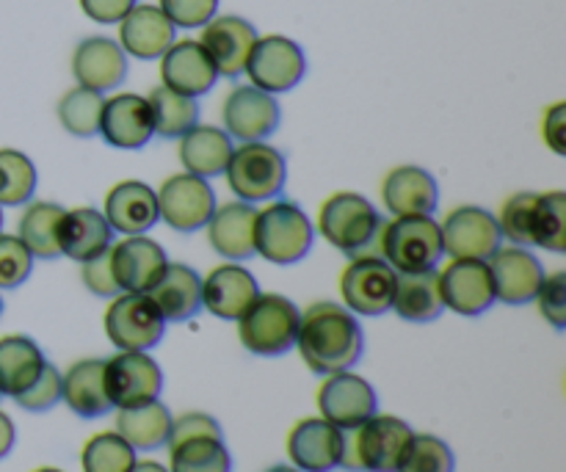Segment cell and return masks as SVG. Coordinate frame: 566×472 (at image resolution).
Returning a JSON list of instances; mask_svg holds the SVG:
<instances>
[{
  "mask_svg": "<svg viewBox=\"0 0 566 472\" xmlns=\"http://www.w3.org/2000/svg\"><path fill=\"white\" fill-rule=\"evenodd\" d=\"M296 346L315 376H332L352 370L363 359L365 335L352 310L335 302H318L302 313Z\"/></svg>",
  "mask_w": 566,
  "mask_h": 472,
  "instance_id": "1",
  "label": "cell"
},
{
  "mask_svg": "<svg viewBox=\"0 0 566 472\" xmlns=\"http://www.w3.org/2000/svg\"><path fill=\"white\" fill-rule=\"evenodd\" d=\"M385 224L379 210L354 191H337L321 204L318 232L346 258L379 254V230Z\"/></svg>",
  "mask_w": 566,
  "mask_h": 472,
  "instance_id": "2",
  "label": "cell"
},
{
  "mask_svg": "<svg viewBox=\"0 0 566 472\" xmlns=\"http://www.w3.org/2000/svg\"><path fill=\"white\" fill-rule=\"evenodd\" d=\"M315 227L291 199H271L254 219V254L274 265H296L310 254Z\"/></svg>",
  "mask_w": 566,
  "mask_h": 472,
  "instance_id": "3",
  "label": "cell"
},
{
  "mask_svg": "<svg viewBox=\"0 0 566 472\" xmlns=\"http://www.w3.org/2000/svg\"><path fill=\"white\" fill-rule=\"evenodd\" d=\"M412 426L392 415H374L363 426L343 431L340 468L352 472H396Z\"/></svg>",
  "mask_w": 566,
  "mask_h": 472,
  "instance_id": "4",
  "label": "cell"
},
{
  "mask_svg": "<svg viewBox=\"0 0 566 472\" xmlns=\"http://www.w3.org/2000/svg\"><path fill=\"white\" fill-rule=\"evenodd\" d=\"M379 258L398 274L431 271L446 258L440 221L434 216H396L379 230Z\"/></svg>",
  "mask_w": 566,
  "mask_h": 472,
  "instance_id": "5",
  "label": "cell"
},
{
  "mask_svg": "<svg viewBox=\"0 0 566 472\" xmlns=\"http://www.w3.org/2000/svg\"><path fill=\"white\" fill-rule=\"evenodd\" d=\"M298 321L302 313L291 298L280 293H260L238 318V337L254 357H282L296 346Z\"/></svg>",
  "mask_w": 566,
  "mask_h": 472,
  "instance_id": "6",
  "label": "cell"
},
{
  "mask_svg": "<svg viewBox=\"0 0 566 472\" xmlns=\"http://www.w3.org/2000/svg\"><path fill=\"white\" fill-rule=\"evenodd\" d=\"M224 177L230 191L241 202H271L280 197L287 182V160L271 144L243 141L241 147L232 149Z\"/></svg>",
  "mask_w": 566,
  "mask_h": 472,
  "instance_id": "7",
  "label": "cell"
},
{
  "mask_svg": "<svg viewBox=\"0 0 566 472\" xmlns=\"http://www.w3.org/2000/svg\"><path fill=\"white\" fill-rule=\"evenodd\" d=\"M396 276L392 265L381 260L379 254H365L354 258L340 274V296L343 307L354 315L365 318H379L390 313L392 296H396Z\"/></svg>",
  "mask_w": 566,
  "mask_h": 472,
  "instance_id": "8",
  "label": "cell"
},
{
  "mask_svg": "<svg viewBox=\"0 0 566 472\" xmlns=\"http://www.w3.org/2000/svg\"><path fill=\"white\" fill-rule=\"evenodd\" d=\"M166 332L164 315L147 293H119L105 310V335L119 352H149Z\"/></svg>",
  "mask_w": 566,
  "mask_h": 472,
  "instance_id": "9",
  "label": "cell"
},
{
  "mask_svg": "<svg viewBox=\"0 0 566 472\" xmlns=\"http://www.w3.org/2000/svg\"><path fill=\"white\" fill-rule=\"evenodd\" d=\"M243 72L249 75L252 86L269 94H285L296 88L307 75V55H304L302 44L293 42L291 36L269 33V36H258Z\"/></svg>",
  "mask_w": 566,
  "mask_h": 472,
  "instance_id": "10",
  "label": "cell"
},
{
  "mask_svg": "<svg viewBox=\"0 0 566 472\" xmlns=\"http://www.w3.org/2000/svg\"><path fill=\"white\" fill-rule=\"evenodd\" d=\"M158 213L175 232L191 235L205 230L216 210V191L205 177L197 175H171L158 188Z\"/></svg>",
  "mask_w": 566,
  "mask_h": 472,
  "instance_id": "11",
  "label": "cell"
},
{
  "mask_svg": "<svg viewBox=\"0 0 566 472\" xmlns=\"http://www.w3.org/2000/svg\"><path fill=\"white\" fill-rule=\"evenodd\" d=\"M442 249L451 260H490L503 247L495 213L479 204H459L440 224Z\"/></svg>",
  "mask_w": 566,
  "mask_h": 472,
  "instance_id": "12",
  "label": "cell"
},
{
  "mask_svg": "<svg viewBox=\"0 0 566 472\" xmlns=\"http://www.w3.org/2000/svg\"><path fill=\"white\" fill-rule=\"evenodd\" d=\"M224 133L238 141H265L280 130L282 108L274 94L252 86H235L221 105Z\"/></svg>",
  "mask_w": 566,
  "mask_h": 472,
  "instance_id": "13",
  "label": "cell"
},
{
  "mask_svg": "<svg viewBox=\"0 0 566 472\" xmlns=\"http://www.w3.org/2000/svg\"><path fill=\"white\" fill-rule=\"evenodd\" d=\"M105 390L116 409L142 407L164 390V374L147 352H119L105 359Z\"/></svg>",
  "mask_w": 566,
  "mask_h": 472,
  "instance_id": "14",
  "label": "cell"
},
{
  "mask_svg": "<svg viewBox=\"0 0 566 472\" xmlns=\"http://www.w3.org/2000/svg\"><path fill=\"white\" fill-rule=\"evenodd\" d=\"M318 409L321 418L329 420L340 431H352L363 426L365 420L374 418L379 409L376 390L352 370L326 376L324 385L318 387Z\"/></svg>",
  "mask_w": 566,
  "mask_h": 472,
  "instance_id": "15",
  "label": "cell"
},
{
  "mask_svg": "<svg viewBox=\"0 0 566 472\" xmlns=\"http://www.w3.org/2000/svg\"><path fill=\"white\" fill-rule=\"evenodd\" d=\"M108 260L122 293H149L169 265L166 249L147 235H125L111 243Z\"/></svg>",
  "mask_w": 566,
  "mask_h": 472,
  "instance_id": "16",
  "label": "cell"
},
{
  "mask_svg": "<svg viewBox=\"0 0 566 472\" xmlns=\"http://www.w3.org/2000/svg\"><path fill=\"white\" fill-rule=\"evenodd\" d=\"M437 274L446 310H453L457 315L479 318L497 302L486 260H451Z\"/></svg>",
  "mask_w": 566,
  "mask_h": 472,
  "instance_id": "17",
  "label": "cell"
},
{
  "mask_svg": "<svg viewBox=\"0 0 566 472\" xmlns=\"http://www.w3.org/2000/svg\"><path fill=\"white\" fill-rule=\"evenodd\" d=\"M254 42H258V28L238 14H216L213 20L205 22L199 36V44L210 55L219 77L230 81L243 75Z\"/></svg>",
  "mask_w": 566,
  "mask_h": 472,
  "instance_id": "18",
  "label": "cell"
},
{
  "mask_svg": "<svg viewBox=\"0 0 566 472\" xmlns=\"http://www.w3.org/2000/svg\"><path fill=\"white\" fill-rule=\"evenodd\" d=\"M486 265L495 285V298L512 307L534 302L545 282V265L525 247H501L486 260Z\"/></svg>",
  "mask_w": 566,
  "mask_h": 472,
  "instance_id": "19",
  "label": "cell"
},
{
  "mask_svg": "<svg viewBox=\"0 0 566 472\" xmlns=\"http://www.w3.org/2000/svg\"><path fill=\"white\" fill-rule=\"evenodd\" d=\"M116 149H142L153 141L155 125L147 97L142 94H111L99 114V133Z\"/></svg>",
  "mask_w": 566,
  "mask_h": 472,
  "instance_id": "20",
  "label": "cell"
},
{
  "mask_svg": "<svg viewBox=\"0 0 566 472\" xmlns=\"http://www.w3.org/2000/svg\"><path fill=\"white\" fill-rule=\"evenodd\" d=\"M160 81L171 92L199 99L213 92L219 72L197 39H182L160 55Z\"/></svg>",
  "mask_w": 566,
  "mask_h": 472,
  "instance_id": "21",
  "label": "cell"
},
{
  "mask_svg": "<svg viewBox=\"0 0 566 472\" xmlns=\"http://www.w3.org/2000/svg\"><path fill=\"white\" fill-rule=\"evenodd\" d=\"M72 75L77 86L99 94L114 92L127 77V53L114 39L86 36L75 44V53H72Z\"/></svg>",
  "mask_w": 566,
  "mask_h": 472,
  "instance_id": "22",
  "label": "cell"
},
{
  "mask_svg": "<svg viewBox=\"0 0 566 472\" xmlns=\"http://www.w3.org/2000/svg\"><path fill=\"white\" fill-rule=\"evenodd\" d=\"M103 216L111 230L122 235H147L160 221L158 193L142 180H122L108 188L103 199Z\"/></svg>",
  "mask_w": 566,
  "mask_h": 472,
  "instance_id": "23",
  "label": "cell"
},
{
  "mask_svg": "<svg viewBox=\"0 0 566 472\" xmlns=\"http://www.w3.org/2000/svg\"><path fill=\"white\" fill-rule=\"evenodd\" d=\"M258 296V276L241 263L216 265L202 280V307L221 321H238Z\"/></svg>",
  "mask_w": 566,
  "mask_h": 472,
  "instance_id": "24",
  "label": "cell"
},
{
  "mask_svg": "<svg viewBox=\"0 0 566 472\" xmlns=\"http://www.w3.org/2000/svg\"><path fill=\"white\" fill-rule=\"evenodd\" d=\"M287 457L302 472L337 470L343 459V431L324 418L298 420L287 434Z\"/></svg>",
  "mask_w": 566,
  "mask_h": 472,
  "instance_id": "25",
  "label": "cell"
},
{
  "mask_svg": "<svg viewBox=\"0 0 566 472\" xmlns=\"http://www.w3.org/2000/svg\"><path fill=\"white\" fill-rule=\"evenodd\" d=\"M381 202L392 216H434L440 186L429 169L403 164L387 171L381 180Z\"/></svg>",
  "mask_w": 566,
  "mask_h": 472,
  "instance_id": "26",
  "label": "cell"
},
{
  "mask_svg": "<svg viewBox=\"0 0 566 472\" xmlns=\"http://www.w3.org/2000/svg\"><path fill=\"white\" fill-rule=\"evenodd\" d=\"M177 28L160 6L136 3L119 22V48L138 61L160 59L177 42Z\"/></svg>",
  "mask_w": 566,
  "mask_h": 472,
  "instance_id": "27",
  "label": "cell"
},
{
  "mask_svg": "<svg viewBox=\"0 0 566 472\" xmlns=\"http://www.w3.org/2000/svg\"><path fill=\"white\" fill-rule=\"evenodd\" d=\"M254 219H258V208L249 202H227L216 204L213 216L205 224L208 232V243L213 247L216 254H221L230 263H241L254 254Z\"/></svg>",
  "mask_w": 566,
  "mask_h": 472,
  "instance_id": "28",
  "label": "cell"
},
{
  "mask_svg": "<svg viewBox=\"0 0 566 472\" xmlns=\"http://www.w3.org/2000/svg\"><path fill=\"white\" fill-rule=\"evenodd\" d=\"M111 243H114V230L105 221L103 210H64L59 221V249L64 258L75 260V263H86V260L108 252Z\"/></svg>",
  "mask_w": 566,
  "mask_h": 472,
  "instance_id": "29",
  "label": "cell"
},
{
  "mask_svg": "<svg viewBox=\"0 0 566 472\" xmlns=\"http://www.w3.org/2000/svg\"><path fill=\"white\" fill-rule=\"evenodd\" d=\"M147 296L166 324H182L202 310V276L186 263H169Z\"/></svg>",
  "mask_w": 566,
  "mask_h": 472,
  "instance_id": "30",
  "label": "cell"
},
{
  "mask_svg": "<svg viewBox=\"0 0 566 472\" xmlns=\"http://www.w3.org/2000/svg\"><path fill=\"white\" fill-rule=\"evenodd\" d=\"M61 401L83 420L103 418L114 409L105 390V359H81L61 376Z\"/></svg>",
  "mask_w": 566,
  "mask_h": 472,
  "instance_id": "31",
  "label": "cell"
},
{
  "mask_svg": "<svg viewBox=\"0 0 566 472\" xmlns=\"http://www.w3.org/2000/svg\"><path fill=\"white\" fill-rule=\"evenodd\" d=\"M235 149L232 138L221 127L213 125H193L191 130L180 136V164L188 175H197L210 180V177L224 175L230 155Z\"/></svg>",
  "mask_w": 566,
  "mask_h": 472,
  "instance_id": "32",
  "label": "cell"
},
{
  "mask_svg": "<svg viewBox=\"0 0 566 472\" xmlns=\"http://www.w3.org/2000/svg\"><path fill=\"white\" fill-rule=\"evenodd\" d=\"M392 313L409 324H431V321L440 318L446 313V302H442L437 269L418 271V274H398Z\"/></svg>",
  "mask_w": 566,
  "mask_h": 472,
  "instance_id": "33",
  "label": "cell"
},
{
  "mask_svg": "<svg viewBox=\"0 0 566 472\" xmlns=\"http://www.w3.org/2000/svg\"><path fill=\"white\" fill-rule=\"evenodd\" d=\"M171 415L166 403L158 398L142 407L119 409L116 412V434L133 448V451H160L169 442Z\"/></svg>",
  "mask_w": 566,
  "mask_h": 472,
  "instance_id": "34",
  "label": "cell"
},
{
  "mask_svg": "<svg viewBox=\"0 0 566 472\" xmlns=\"http://www.w3.org/2000/svg\"><path fill=\"white\" fill-rule=\"evenodd\" d=\"M48 365L42 348L25 335L0 337V396L17 398Z\"/></svg>",
  "mask_w": 566,
  "mask_h": 472,
  "instance_id": "35",
  "label": "cell"
},
{
  "mask_svg": "<svg viewBox=\"0 0 566 472\" xmlns=\"http://www.w3.org/2000/svg\"><path fill=\"white\" fill-rule=\"evenodd\" d=\"M64 208L55 202H28L17 224V238L25 243L33 260H55L59 249V221Z\"/></svg>",
  "mask_w": 566,
  "mask_h": 472,
  "instance_id": "36",
  "label": "cell"
},
{
  "mask_svg": "<svg viewBox=\"0 0 566 472\" xmlns=\"http://www.w3.org/2000/svg\"><path fill=\"white\" fill-rule=\"evenodd\" d=\"M149 111H153L155 136L160 138H180L182 133L199 125V103L186 94H177L166 86H155L147 97Z\"/></svg>",
  "mask_w": 566,
  "mask_h": 472,
  "instance_id": "37",
  "label": "cell"
},
{
  "mask_svg": "<svg viewBox=\"0 0 566 472\" xmlns=\"http://www.w3.org/2000/svg\"><path fill=\"white\" fill-rule=\"evenodd\" d=\"M531 247L547 252H566V193H536L534 216H531Z\"/></svg>",
  "mask_w": 566,
  "mask_h": 472,
  "instance_id": "38",
  "label": "cell"
},
{
  "mask_svg": "<svg viewBox=\"0 0 566 472\" xmlns=\"http://www.w3.org/2000/svg\"><path fill=\"white\" fill-rule=\"evenodd\" d=\"M169 472H232V457L224 440L193 437L169 445Z\"/></svg>",
  "mask_w": 566,
  "mask_h": 472,
  "instance_id": "39",
  "label": "cell"
},
{
  "mask_svg": "<svg viewBox=\"0 0 566 472\" xmlns=\"http://www.w3.org/2000/svg\"><path fill=\"white\" fill-rule=\"evenodd\" d=\"M39 171L20 149H0V208H20L36 193Z\"/></svg>",
  "mask_w": 566,
  "mask_h": 472,
  "instance_id": "40",
  "label": "cell"
},
{
  "mask_svg": "<svg viewBox=\"0 0 566 472\" xmlns=\"http://www.w3.org/2000/svg\"><path fill=\"white\" fill-rule=\"evenodd\" d=\"M105 97L86 86H75L59 99V122L72 138H94L99 133V114Z\"/></svg>",
  "mask_w": 566,
  "mask_h": 472,
  "instance_id": "41",
  "label": "cell"
},
{
  "mask_svg": "<svg viewBox=\"0 0 566 472\" xmlns=\"http://www.w3.org/2000/svg\"><path fill=\"white\" fill-rule=\"evenodd\" d=\"M81 464L83 472H130L136 451L116 431H103L83 445Z\"/></svg>",
  "mask_w": 566,
  "mask_h": 472,
  "instance_id": "42",
  "label": "cell"
},
{
  "mask_svg": "<svg viewBox=\"0 0 566 472\" xmlns=\"http://www.w3.org/2000/svg\"><path fill=\"white\" fill-rule=\"evenodd\" d=\"M457 457L446 440L434 434H412L403 448V457L396 472H453Z\"/></svg>",
  "mask_w": 566,
  "mask_h": 472,
  "instance_id": "43",
  "label": "cell"
},
{
  "mask_svg": "<svg viewBox=\"0 0 566 472\" xmlns=\"http://www.w3.org/2000/svg\"><path fill=\"white\" fill-rule=\"evenodd\" d=\"M534 191H520L503 202L501 216H495L501 235L512 241V247H531V216H534Z\"/></svg>",
  "mask_w": 566,
  "mask_h": 472,
  "instance_id": "44",
  "label": "cell"
},
{
  "mask_svg": "<svg viewBox=\"0 0 566 472\" xmlns=\"http://www.w3.org/2000/svg\"><path fill=\"white\" fill-rule=\"evenodd\" d=\"M33 254L17 235L0 232V291H14L31 276Z\"/></svg>",
  "mask_w": 566,
  "mask_h": 472,
  "instance_id": "45",
  "label": "cell"
},
{
  "mask_svg": "<svg viewBox=\"0 0 566 472\" xmlns=\"http://www.w3.org/2000/svg\"><path fill=\"white\" fill-rule=\"evenodd\" d=\"M539 304V313L556 332L566 329V271H553L545 274L539 293L534 298Z\"/></svg>",
  "mask_w": 566,
  "mask_h": 472,
  "instance_id": "46",
  "label": "cell"
},
{
  "mask_svg": "<svg viewBox=\"0 0 566 472\" xmlns=\"http://www.w3.org/2000/svg\"><path fill=\"white\" fill-rule=\"evenodd\" d=\"M14 401L25 412H48V409H53L61 401V374L48 363L42 374L36 376V381L28 390H22Z\"/></svg>",
  "mask_w": 566,
  "mask_h": 472,
  "instance_id": "47",
  "label": "cell"
},
{
  "mask_svg": "<svg viewBox=\"0 0 566 472\" xmlns=\"http://www.w3.org/2000/svg\"><path fill=\"white\" fill-rule=\"evenodd\" d=\"M160 11L175 28H202L219 11V0H160Z\"/></svg>",
  "mask_w": 566,
  "mask_h": 472,
  "instance_id": "48",
  "label": "cell"
},
{
  "mask_svg": "<svg viewBox=\"0 0 566 472\" xmlns=\"http://www.w3.org/2000/svg\"><path fill=\"white\" fill-rule=\"evenodd\" d=\"M81 280L86 285V291L97 298H116L119 296V285L114 280V271H111L108 252H103L99 258L86 260L81 263Z\"/></svg>",
  "mask_w": 566,
  "mask_h": 472,
  "instance_id": "49",
  "label": "cell"
},
{
  "mask_svg": "<svg viewBox=\"0 0 566 472\" xmlns=\"http://www.w3.org/2000/svg\"><path fill=\"white\" fill-rule=\"evenodd\" d=\"M193 437H216V440H224L221 426L216 423V418H210V415L188 412L180 415V418H171V431L166 445H177V442L193 440Z\"/></svg>",
  "mask_w": 566,
  "mask_h": 472,
  "instance_id": "50",
  "label": "cell"
},
{
  "mask_svg": "<svg viewBox=\"0 0 566 472\" xmlns=\"http://www.w3.org/2000/svg\"><path fill=\"white\" fill-rule=\"evenodd\" d=\"M77 3L88 20L99 22V25H119L138 0H77Z\"/></svg>",
  "mask_w": 566,
  "mask_h": 472,
  "instance_id": "51",
  "label": "cell"
},
{
  "mask_svg": "<svg viewBox=\"0 0 566 472\" xmlns=\"http://www.w3.org/2000/svg\"><path fill=\"white\" fill-rule=\"evenodd\" d=\"M542 138L547 147L564 158L566 155V103H553L542 116Z\"/></svg>",
  "mask_w": 566,
  "mask_h": 472,
  "instance_id": "52",
  "label": "cell"
},
{
  "mask_svg": "<svg viewBox=\"0 0 566 472\" xmlns=\"http://www.w3.org/2000/svg\"><path fill=\"white\" fill-rule=\"evenodd\" d=\"M17 442V429L11 423V418L6 412H0V459H6L11 453Z\"/></svg>",
  "mask_w": 566,
  "mask_h": 472,
  "instance_id": "53",
  "label": "cell"
},
{
  "mask_svg": "<svg viewBox=\"0 0 566 472\" xmlns=\"http://www.w3.org/2000/svg\"><path fill=\"white\" fill-rule=\"evenodd\" d=\"M130 472H169V468H164L158 462H136Z\"/></svg>",
  "mask_w": 566,
  "mask_h": 472,
  "instance_id": "54",
  "label": "cell"
},
{
  "mask_svg": "<svg viewBox=\"0 0 566 472\" xmlns=\"http://www.w3.org/2000/svg\"><path fill=\"white\" fill-rule=\"evenodd\" d=\"M265 472H302L298 468H287V464H276V468H269Z\"/></svg>",
  "mask_w": 566,
  "mask_h": 472,
  "instance_id": "55",
  "label": "cell"
},
{
  "mask_svg": "<svg viewBox=\"0 0 566 472\" xmlns=\"http://www.w3.org/2000/svg\"><path fill=\"white\" fill-rule=\"evenodd\" d=\"M33 472H64V470H55V468H42V470H33Z\"/></svg>",
  "mask_w": 566,
  "mask_h": 472,
  "instance_id": "56",
  "label": "cell"
},
{
  "mask_svg": "<svg viewBox=\"0 0 566 472\" xmlns=\"http://www.w3.org/2000/svg\"><path fill=\"white\" fill-rule=\"evenodd\" d=\"M0 232H3V208H0Z\"/></svg>",
  "mask_w": 566,
  "mask_h": 472,
  "instance_id": "57",
  "label": "cell"
},
{
  "mask_svg": "<svg viewBox=\"0 0 566 472\" xmlns=\"http://www.w3.org/2000/svg\"><path fill=\"white\" fill-rule=\"evenodd\" d=\"M0 315H3V298H0Z\"/></svg>",
  "mask_w": 566,
  "mask_h": 472,
  "instance_id": "58",
  "label": "cell"
}]
</instances>
